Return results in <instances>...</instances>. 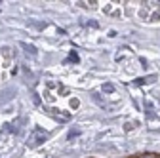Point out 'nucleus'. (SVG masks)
I'll list each match as a JSON object with an SVG mask.
<instances>
[{
	"label": "nucleus",
	"instance_id": "f257e3e1",
	"mask_svg": "<svg viewBox=\"0 0 160 158\" xmlns=\"http://www.w3.org/2000/svg\"><path fill=\"white\" fill-rule=\"evenodd\" d=\"M46 139H48V133L36 128V130H34V135H32V143H31V145H42Z\"/></svg>",
	"mask_w": 160,
	"mask_h": 158
},
{
	"label": "nucleus",
	"instance_id": "f03ea898",
	"mask_svg": "<svg viewBox=\"0 0 160 158\" xmlns=\"http://www.w3.org/2000/svg\"><path fill=\"white\" fill-rule=\"evenodd\" d=\"M103 91L112 93V91H114V86H112V84H105V86H103Z\"/></svg>",
	"mask_w": 160,
	"mask_h": 158
},
{
	"label": "nucleus",
	"instance_id": "20e7f679",
	"mask_svg": "<svg viewBox=\"0 0 160 158\" xmlns=\"http://www.w3.org/2000/svg\"><path fill=\"white\" fill-rule=\"evenodd\" d=\"M141 158H158L156 154H145V156H141Z\"/></svg>",
	"mask_w": 160,
	"mask_h": 158
},
{
	"label": "nucleus",
	"instance_id": "7ed1b4c3",
	"mask_svg": "<svg viewBox=\"0 0 160 158\" xmlns=\"http://www.w3.org/2000/svg\"><path fill=\"white\" fill-rule=\"evenodd\" d=\"M69 59H71V61H74V63H76V61H78V55H76V53H74V52H72V53H71V57H69Z\"/></svg>",
	"mask_w": 160,
	"mask_h": 158
}]
</instances>
